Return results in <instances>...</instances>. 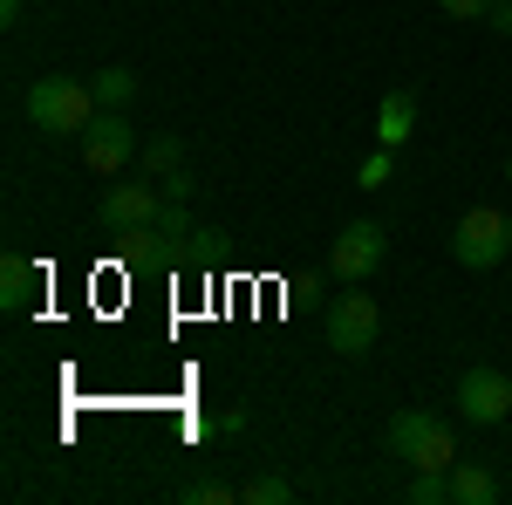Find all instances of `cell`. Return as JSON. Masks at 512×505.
Returning a JSON list of instances; mask_svg holds the SVG:
<instances>
[{
    "instance_id": "6da1fadb",
    "label": "cell",
    "mask_w": 512,
    "mask_h": 505,
    "mask_svg": "<svg viewBox=\"0 0 512 505\" xmlns=\"http://www.w3.org/2000/svg\"><path fill=\"white\" fill-rule=\"evenodd\" d=\"M96 89L76 76H41L28 82V123H35L41 137H82L89 123H96Z\"/></svg>"
},
{
    "instance_id": "7a4b0ae2",
    "label": "cell",
    "mask_w": 512,
    "mask_h": 505,
    "mask_svg": "<svg viewBox=\"0 0 512 505\" xmlns=\"http://www.w3.org/2000/svg\"><path fill=\"white\" fill-rule=\"evenodd\" d=\"M390 458H403L410 471H451L458 465V430L431 417V410H396L390 430H383Z\"/></svg>"
},
{
    "instance_id": "3957f363",
    "label": "cell",
    "mask_w": 512,
    "mask_h": 505,
    "mask_svg": "<svg viewBox=\"0 0 512 505\" xmlns=\"http://www.w3.org/2000/svg\"><path fill=\"white\" fill-rule=\"evenodd\" d=\"M512 253V219L499 205H472L458 226H451V260L465 273H492Z\"/></svg>"
},
{
    "instance_id": "277c9868",
    "label": "cell",
    "mask_w": 512,
    "mask_h": 505,
    "mask_svg": "<svg viewBox=\"0 0 512 505\" xmlns=\"http://www.w3.org/2000/svg\"><path fill=\"white\" fill-rule=\"evenodd\" d=\"M321 335H328V349L349 355V362H355V355H369V349H376V335H383V308H376V294H362V280H349V294L328 301Z\"/></svg>"
},
{
    "instance_id": "5b68a950",
    "label": "cell",
    "mask_w": 512,
    "mask_h": 505,
    "mask_svg": "<svg viewBox=\"0 0 512 505\" xmlns=\"http://www.w3.org/2000/svg\"><path fill=\"white\" fill-rule=\"evenodd\" d=\"M164 212V185L158 178H144V185H110V192L96 198V226L110 239H130V233H151Z\"/></svg>"
},
{
    "instance_id": "8992f818",
    "label": "cell",
    "mask_w": 512,
    "mask_h": 505,
    "mask_svg": "<svg viewBox=\"0 0 512 505\" xmlns=\"http://www.w3.org/2000/svg\"><path fill=\"white\" fill-rule=\"evenodd\" d=\"M144 151L137 144V123H130V110H96V123L82 130V164L96 171V178H117L130 157Z\"/></svg>"
},
{
    "instance_id": "52a82bcc",
    "label": "cell",
    "mask_w": 512,
    "mask_h": 505,
    "mask_svg": "<svg viewBox=\"0 0 512 505\" xmlns=\"http://www.w3.org/2000/svg\"><path fill=\"white\" fill-rule=\"evenodd\" d=\"M458 417L478 424V430L506 424V417H512V376H506V369H492V362L465 369V376H458Z\"/></svg>"
},
{
    "instance_id": "ba28073f",
    "label": "cell",
    "mask_w": 512,
    "mask_h": 505,
    "mask_svg": "<svg viewBox=\"0 0 512 505\" xmlns=\"http://www.w3.org/2000/svg\"><path fill=\"white\" fill-rule=\"evenodd\" d=\"M383 253H390V233L376 219H349L335 233V246H328V273L335 280H369V273L383 267Z\"/></svg>"
},
{
    "instance_id": "9c48e42d",
    "label": "cell",
    "mask_w": 512,
    "mask_h": 505,
    "mask_svg": "<svg viewBox=\"0 0 512 505\" xmlns=\"http://www.w3.org/2000/svg\"><path fill=\"white\" fill-rule=\"evenodd\" d=\"M410 130H417V96L410 89H390L383 96V110H376V144H410Z\"/></svg>"
},
{
    "instance_id": "30bf717a",
    "label": "cell",
    "mask_w": 512,
    "mask_h": 505,
    "mask_svg": "<svg viewBox=\"0 0 512 505\" xmlns=\"http://www.w3.org/2000/svg\"><path fill=\"white\" fill-rule=\"evenodd\" d=\"M0 308H7V314H28V308H35V267H28L21 253H7V260H0Z\"/></svg>"
},
{
    "instance_id": "8fae6325",
    "label": "cell",
    "mask_w": 512,
    "mask_h": 505,
    "mask_svg": "<svg viewBox=\"0 0 512 505\" xmlns=\"http://www.w3.org/2000/svg\"><path fill=\"white\" fill-rule=\"evenodd\" d=\"M492 499H499V478L472 458H458L451 465V505H492Z\"/></svg>"
},
{
    "instance_id": "7c38bea8",
    "label": "cell",
    "mask_w": 512,
    "mask_h": 505,
    "mask_svg": "<svg viewBox=\"0 0 512 505\" xmlns=\"http://www.w3.org/2000/svg\"><path fill=\"white\" fill-rule=\"evenodd\" d=\"M89 89H96L103 110H130V103H137V76H130V69H96Z\"/></svg>"
},
{
    "instance_id": "4fadbf2b",
    "label": "cell",
    "mask_w": 512,
    "mask_h": 505,
    "mask_svg": "<svg viewBox=\"0 0 512 505\" xmlns=\"http://www.w3.org/2000/svg\"><path fill=\"white\" fill-rule=\"evenodd\" d=\"M137 157H144V178H158V185L171 171H185V144H178V137H151Z\"/></svg>"
},
{
    "instance_id": "5bb4252c",
    "label": "cell",
    "mask_w": 512,
    "mask_h": 505,
    "mask_svg": "<svg viewBox=\"0 0 512 505\" xmlns=\"http://www.w3.org/2000/svg\"><path fill=\"white\" fill-rule=\"evenodd\" d=\"M151 239H164V246H185V239H198L192 212H185V198H164V212H158V226H151Z\"/></svg>"
},
{
    "instance_id": "9a60e30c",
    "label": "cell",
    "mask_w": 512,
    "mask_h": 505,
    "mask_svg": "<svg viewBox=\"0 0 512 505\" xmlns=\"http://www.w3.org/2000/svg\"><path fill=\"white\" fill-rule=\"evenodd\" d=\"M239 499H246V505H287V499H294V485H287L280 471H260V478L239 485Z\"/></svg>"
},
{
    "instance_id": "2e32d148",
    "label": "cell",
    "mask_w": 512,
    "mask_h": 505,
    "mask_svg": "<svg viewBox=\"0 0 512 505\" xmlns=\"http://www.w3.org/2000/svg\"><path fill=\"white\" fill-rule=\"evenodd\" d=\"M410 505H451V471H417L410 478Z\"/></svg>"
},
{
    "instance_id": "e0dca14e",
    "label": "cell",
    "mask_w": 512,
    "mask_h": 505,
    "mask_svg": "<svg viewBox=\"0 0 512 505\" xmlns=\"http://www.w3.org/2000/svg\"><path fill=\"white\" fill-rule=\"evenodd\" d=\"M390 171H396V151H390V144H376V151L362 157V171H355V185H362V192H376V185H390Z\"/></svg>"
},
{
    "instance_id": "ac0fdd59",
    "label": "cell",
    "mask_w": 512,
    "mask_h": 505,
    "mask_svg": "<svg viewBox=\"0 0 512 505\" xmlns=\"http://www.w3.org/2000/svg\"><path fill=\"white\" fill-rule=\"evenodd\" d=\"M185 499H192V505H233L239 492H233V485H219V478H198V485H185Z\"/></svg>"
},
{
    "instance_id": "d6986e66",
    "label": "cell",
    "mask_w": 512,
    "mask_h": 505,
    "mask_svg": "<svg viewBox=\"0 0 512 505\" xmlns=\"http://www.w3.org/2000/svg\"><path fill=\"white\" fill-rule=\"evenodd\" d=\"M437 7H444L451 21H485V14H492V0H437Z\"/></svg>"
},
{
    "instance_id": "ffe728a7",
    "label": "cell",
    "mask_w": 512,
    "mask_h": 505,
    "mask_svg": "<svg viewBox=\"0 0 512 505\" xmlns=\"http://www.w3.org/2000/svg\"><path fill=\"white\" fill-rule=\"evenodd\" d=\"M485 28H492V35H512V0H492V14H485Z\"/></svg>"
},
{
    "instance_id": "44dd1931",
    "label": "cell",
    "mask_w": 512,
    "mask_h": 505,
    "mask_svg": "<svg viewBox=\"0 0 512 505\" xmlns=\"http://www.w3.org/2000/svg\"><path fill=\"white\" fill-rule=\"evenodd\" d=\"M192 185H198L192 171H171V178H164V198H192Z\"/></svg>"
},
{
    "instance_id": "7402d4cb",
    "label": "cell",
    "mask_w": 512,
    "mask_h": 505,
    "mask_svg": "<svg viewBox=\"0 0 512 505\" xmlns=\"http://www.w3.org/2000/svg\"><path fill=\"white\" fill-rule=\"evenodd\" d=\"M21 7L28 0H0V28H21Z\"/></svg>"
},
{
    "instance_id": "603a6c76",
    "label": "cell",
    "mask_w": 512,
    "mask_h": 505,
    "mask_svg": "<svg viewBox=\"0 0 512 505\" xmlns=\"http://www.w3.org/2000/svg\"><path fill=\"white\" fill-rule=\"evenodd\" d=\"M506 185H512V157H506Z\"/></svg>"
}]
</instances>
